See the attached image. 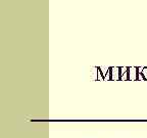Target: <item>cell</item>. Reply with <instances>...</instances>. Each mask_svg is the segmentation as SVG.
<instances>
[{
    "mask_svg": "<svg viewBox=\"0 0 147 138\" xmlns=\"http://www.w3.org/2000/svg\"><path fill=\"white\" fill-rule=\"evenodd\" d=\"M141 79L144 81H147V67H144L141 69Z\"/></svg>",
    "mask_w": 147,
    "mask_h": 138,
    "instance_id": "5",
    "label": "cell"
},
{
    "mask_svg": "<svg viewBox=\"0 0 147 138\" xmlns=\"http://www.w3.org/2000/svg\"><path fill=\"white\" fill-rule=\"evenodd\" d=\"M141 79V69L139 67H128L125 81H139Z\"/></svg>",
    "mask_w": 147,
    "mask_h": 138,
    "instance_id": "1",
    "label": "cell"
},
{
    "mask_svg": "<svg viewBox=\"0 0 147 138\" xmlns=\"http://www.w3.org/2000/svg\"><path fill=\"white\" fill-rule=\"evenodd\" d=\"M119 81V68H108V81Z\"/></svg>",
    "mask_w": 147,
    "mask_h": 138,
    "instance_id": "2",
    "label": "cell"
},
{
    "mask_svg": "<svg viewBox=\"0 0 147 138\" xmlns=\"http://www.w3.org/2000/svg\"><path fill=\"white\" fill-rule=\"evenodd\" d=\"M127 70L128 67H119V81H122L126 79V74H127Z\"/></svg>",
    "mask_w": 147,
    "mask_h": 138,
    "instance_id": "4",
    "label": "cell"
},
{
    "mask_svg": "<svg viewBox=\"0 0 147 138\" xmlns=\"http://www.w3.org/2000/svg\"><path fill=\"white\" fill-rule=\"evenodd\" d=\"M97 71V77H96V81H103L106 79V76L108 75V69H107V72L106 73H103L102 72V69L100 67H95Z\"/></svg>",
    "mask_w": 147,
    "mask_h": 138,
    "instance_id": "3",
    "label": "cell"
}]
</instances>
